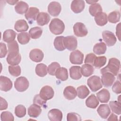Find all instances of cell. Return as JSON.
<instances>
[{
    "label": "cell",
    "instance_id": "cell-1",
    "mask_svg": "<svg viewBox=\"0 0 121 121\" xmlns=\"http://www.w3.org/2000/svg\"><path fill=\"white\" fill-rule=\"evenodd\" d=\"M120 69V61L115 58H112L109 59L107 65L100 70L101 74L109 72L113 74L114 76H117Z\"/></svg>",
    "mask_w": 121,
    "mask_h": 121
},
{
    "label": "cell",
    "instance_id": "cell-2",
    "mask_svg": "<svg viewBox=\"0 0 121 121\" xmlns=\"http://www.w3.org/2000/svg\"><path fill=\"white\" fill-rule=\"evenodd\" d=\"M50 31L54 35L61 34L65 29V25L63 22L58 18H53L49 25Z\"/></svg>",
    "mask_w": 121,
    "mask_h": 121
},
{
    "label": "cell",
    "instance_id": "cell-3",
    "mask_svg": "<svg viewBox=\"0 0 121 121\" xmlns=\"http://www.w3.org/2000/svg\"><path fill=\"white\" fill-rule=\"evenodd\" d=\"M88 86L93 92H96L102 87V84L99 76L95 75L90 77L87 81Z\"/></svg>",
    "mask_w": 121,
    "mask_h": 121
},
{
    "label": "cell",
    "instance_id": "cell-4",
    "mask_svg": "<svg viewBox=\"0 0 121 121\" xmlns=\"http://www.w3.org/2000/svg\"><path fill=\"white\" fill-rule=\"evenodd\" d=\"M29 85V81L25 77H20L17 78L14 82L15 89L20 92H24L27 89Z\"/></svg>",
    "mask_w": 121,
    "mask_h": 121
},
{
    "label": "cell",
    "instance_id": "cell-5",
    "mask_svg": "<svg viewBox=\"0 0 121 121\" xmlns=\"http://www.w3.org/2000/svg\"><path fill=\"white\" fill-rule=\"evenodd\" d=\"M63 44L65 48L68 50L70 51H74L77 48V39L73 35L65 36L63 38Z\"/></svg>",
    "mask_w": 121,
    "mask_h": 121
},
{
    "label": "cell",
    "instance_id": "cell-6",
    "mask_svg": "<svg viewBox=\"0 0 121 121\" xmlns=\"http://www.w3.org/2000/svg\"><path fill=\"white\" fill-rule=\"evenodd\" d=\"M54 92L52 88L48 85L43 86L40 90L39 95L44 100L47 101L53 98Z\"/></svg>",
    "mask_w": 121,
    "mask_h": 121
},
{
    "label": "cell",
    "instance_id": "cell-7",
    "mask_svg": "<svg viewBox=\"0 0 121 121\" xmlns=\"http://www.w3.org/2000/svg\"><path fill=\"white\" fill-rule=\"evenodd\" d=\"M73 32L78 37H84L87 35L88 31L85 25L81 22H77L73 26Z\"/></svg>",
    "mask_w": 121,
    "mask_h": 121
},
{
    "label": "cell",
    "instance_id": "cell-8",
    "mask_svg": "<svg viewBox=\"0 0 121 121\" xmlns=\"http://www.w3.org/2000/svg\"><path fill=\"white\" fill-rule=\"evenodd\" d=\"M84 59L83 53L79 50L72 52L69 55L70 62L73 64H81Z\"/></svg>",
    "mask_w": 121,
    "mask_h": 121
},
{
    "label": "cell",
    "instance_id": "cell-9",
    "mask_svg": "<svg viewBox=\"0 0 121 121\" xmlns=\"http://www.w3.org/2000/svg\"><path fill=\"white\" fill-rule=\"evenodd\" d=\"M103 39L106 44L108 46H112L115 44L117 41L116 38L114 34L109 31L105 30L102 33Z\"/></svg>",
    "mask_w": 121,
    "mask_h": 121
},
{
    "label": "cell",
    "instance_id": "cell-10",
    "mask_svg": "<svg viewBox=\"0 0 121 121\" xmlns=\"http://www.w3.org/2000/svg\"><path fill=\"white\" fill-rule=\"evenodd\" d=\"M61 10V5L58 2L52 1L48 5V12L53 17L58 16L60 13Z\"/></svg>",
    "mask_w": 121,
    "mask_h": 121
},
{
    "label": "cell",
    "instance_id": "cell-11",
    "mask_svg": "<svg viewBox=\"0 0 121 121\" xmlns=\"http://www.w3.org/2000/svg\"><path fill=\"white\" fill-rule=\"evenodd\" d=\"M39 13V10L36 7H30L25 13V17L29 24L32 23L36 19Z\"/></svg>",
    "mask_w": 121,
    "mask_h": 121
},
{
    "label": "cell",
    "instance_id": "cell-12",
    "mask_svg": "<svg viewBox=\"0 0 121 121\" xmlns=\"http://www.w3.org/2000/svg\"><path fill=\"white\" fill-rule=\"evenodd\" d=\"M102 74L101 81L103 85L107 87L111 86L115 80V76L109 72H105Z\"/></svg>",
    "mask_w": 121,
    "mask_h": 121
},
{
    "label": "cell",
    "instance_id": "cell-13",
    "mask_svg": "<svg viewBox=\"0 0 121 121\" xmlns=\"http://www.w3.org/2000/svg\"><path fill=\"white\" fill-rule=\"evenodd\" d=\"M29 58L33 61L39 62L41 61L44 57V54L42 50L35 48L32 49L29 53Z\"/></svg>",
    "mask_w": 121,
    "mask_h": 121
},
{
    "label": "cell",
    "instance_id": "cell-14",
    "mask_svg": "<svg viewBox=\"0 0 121 121\" xmlns=\"http://www.w3.org/2000/svg\"><path fill=\"white\" fill-rule=\"evenodd\" d=\"M12 87L11 80L7 77L1 76L0 77V89L4 92L9 91Z\"/></svg>",
    "mask_w": 121,
    "mask_h": 121
},
{
    "label": "cell",
    "instance_id": "cell-15",
    "mask_svg": "<svg viewBox=\"0 0 121 121\" xmlns=\"http://www.w3.org/2000/svg\"><path fill=\"white\" fill-rule=\"evenodd\" d=\"M8 63L11 66L17 65L21 61V56L19 53H9L7 59Z\"/></svg>",
    "mask_w": 121,
    "mask_h": 121
},
{
    "label": "cell",
    "instance_id": "cell-16",
    "mask_svg": "<svg viewBox=\"0 0 121 121\" xmlns=\"http://www.w3.org/2000/svg\"><path fill=\"white\" fill-rule=\"evenodd\" d=\"M85 1L82 0H74L70 5L71 9L75 13L81 12L85 9Z\"/></svg>",
    "mask_w": 121,
    "mask_h": 121
},
{
    "label": "cell",
    "instance_id": "cell-17",
    "mask_svg": "<svg viewBox=\"0 0 121 121\" xmlns=\"http://www.w3.org/2000/svg\"><path fill=\"white\" fill-rule=\"evenodd\" d=\"M49 119L51 121H61L62 119V113L58 109H52L48 113Z\"/></svg>",
    "mask_w": 121,
    "mask_h": 121
},
{
    "label": "cell",
    "instance_id": "cell-18",
    "mask_svg": "<svg viewBox=\"0 0 121 121\" xmlns=\"http://www.w3.org/2000/svg\"><path fill=\"white\" fill-rule=\"evenodd\" d=\"M42 112V109L40 105L35 104H31L27 109L28 115L32 118H36L39 116Z\"/></svg>",
    "mask_w": 121,
    "mask_h": 121
},
{
    "label": "cell",
    "instance_id": "cell-19",
    "mask_svg": "<svg viewBox=\"0 0 121 121\" xmlns=\"http://www.w3.org/2000/svg\"><path fill=\"white\" fill-rule=\"evenodd\" d=\"M97 112L102 118L106 119L111 113V109L107 104H102L98 107Z\"/></svg>",
    "mask_w": 121,
    "mask_h": 121
},
{
    "label": "cell",
    "instance_id": "cell-20",
    "mask_svg": "<svg viewBox=\"0 0 121 121\" xmlns=\"http://www.w3.org/2000/svg\"><path fill=\"white\" fill-rule=\"evenodd\" d=\"M63 95L65 98L68 100H73L77 95V90L72 86H67L63 91Z\"/></svg>",
    "mask_w": 121,
    "mask_h": 121
},
{
    "label": "cell",
    "instance_id": "cell-21",
    "mask_svg": "<svg viewBox=\"0 0 121 121\" xmlns=\"http://www.w3.org/2000/svg\"><path fill=\"white\" fill-rule=\"evenodd\" d=\"M50 19V16L47 13L42 12L38 14L36 18V22L38 25L43 26L48 24Z\"/></svg>",
    "mask_w": 121,
    "mask_h": 121
},
{
    "label": "cell",
    "instance_id": "cell-22",
    "mask_svg": "<svg viewBox=\"0 0 121 121\" xmlns=\"http://www.w3.org/2000/svg\"><path fill=\"white\" fill-rule=\"evenodd\" d=\"M96 96L98 100L102 103H106L108 102L110 98V94L107 89L105 88L96 93Z\"/></svg>",
    "mask_w": 121,
    "mask_h": 121
},
{
    "label": "cell",
    "instance_id": "cell-23",
    "mask_svg": "<svg viewBox=\"0 0 121 121\" xmlns=\"http://www.w3.org/2000/svg\"><path fill=\"white\" fill-rule=\"evenodd\" d=\"M17 33L12 29H7L5 30L3 34V40L8 43H10L14 41L16 35Z\"/></svg>",
    "mask_w": 121,
    "mask_h": 121
},
{
    "label": "cell",
    "instance_id": "cell-24",
    "mask_svg": "<svg viewBox=\"0 0 121 121\" xmlns=\"http://www.w3.org/2000/svg\"><path fill=\"white\" fill-rule=\"evenodd\" d=\"M70 78L74 80L79 79L82 77L81 67L78 66H73L69 69Z\"/></svg>",
    "mask_w": 121,
    "mask_h": 121
},
{
    "label": "cell",
    "instance_id": "cell-25",
    "mask_svg": "<svg viewBox=\"0 0 121 121\" xmlns=\"http://www.w3.org/2000/svg\"><path fill=\"white\" fill-rule=\"evenodd\" d=\"M95 20L96 24L99 26H104L108 21L107 14L104 12H100L95 16Z\"/></svg>",
    "mask_w": 121,
    "mask_h": 121
},
{
    "label": "cell",
    "instance_id": "cell-26",
    "mask_svg": "<svg viewBox=\"0 0 121 121\" xmlns=\"http://www.w3.org/2000/svg\"><path fill=\"white\" fill-rule=\"evenodd\" d=\"M55 77L57 78L60 79L61 81H66L69 78L68 70L64 67L59 68L55 72Z\"/></svg>",
    "mask_w": 121,
    "mask_h": 121
},
{
    "label": "cell",
    "instance_id": "cell-27",
    "mask_svg": "<svg viewBox=\"0 0 121 121\" xmlns=\"http://www.w3.org/2000/svg\"><path fill=\"white\" fill-rule=\"evenodd\" d=\"M29 26L26 21L24 19H19L16 21L14 26L15 29L18 32L26 31Z\"/></svg>",
    "mask_w": 121,
    "mask_h": 121
},
{
    "label": "cell",
    "instance_id": "cell-28",
    "mask_svg": "<svg viewBox=\"0 0 121 121\" xmlns=\"http://www.w3.org/2000/svg\"><path fill=\"white\" fill-rule=\"evenodd\" d=\"M28 5L23 1H18L15 7V11L19 14L26 13L28 10Z\"/></svg>",
    "mask_w": 121,
    "mask_h": 121
},
{
    "label": "cell",
    "instance_id": "cell-29",
    "mask_svg": "<svg viewBox=\"0 0 121 121\" xmlns=\"http://www.w3.org/2000/svg\"><path fill=\"white\" fill-rule=\"evenodd\" d=\"M99 103L98 99L94 94L89 96L86 100V106L92 109L96 108L98 105Z\"/></svg>",
    "mask_w": 121,
    "mask_h": 121
},
{
    "label": "cell",
    "instance_id": "cell-30",
    "mask_svg": "<svg viewBox=\"0 0 121 121\" xmlns=\"http://www.w3.org/2000/svg\"><path fill=\"white\" fill-rule=\"evenodd\" d=\"M106 44L104 42H100L96 43L93 47L94 52L97 55L104 54L106 51Z\"/></svg>",
    "mask_w": 121,
    "mask_h": 121
},
{
    "label": "cell",
    "instance_id": "cell-31",
    "mask_svg": "<svg viewBox=\"0 0 121 121\" xmlns=\"http://www.w3.org/2000/svg\"><path fill=\"white\" fill-rule=\"evenodd\" d=\"M94 71V69L93 66L89 64H83L81 67V74L85 77H88L92 75Z\"/></svg>",
    "mask_w": 121,
    "mask_h": 121
},
{
    "label": "cell",
    "instance_id": "cell-32",
    "mask_svg": "<svg viewBox=\"0 0 121 121\" xmlns=\"http://www.w3.org/2000/svg\"><path fill=\"white\" fill-rule=\"evenodd\" d=\"M35 73L40 77H43L47 74V66L43 63L38 64L35 67Z\"/></svg>",
    "mask_w": 121,
    "mask_h": 121
},
{
    "label": "cell",
    "instance_id": "cell-33",
    "mask_svg": "<svg viewBox=\"0 0 121 121\" xmlns=\"http://www.w3.org/2000/svg\"><path fill=\"white\" fill-rule=\"evenodd\" d=\"M77 95L80 99H84L87 97L89 94V90L85 85H81L77 87Z\"/></svg>",
    "mask_w": 121,
    "mask_h": 121
},
{
    "label": "cell",
    "instance_id": "cell-34",
    "mask_svg": "<svg viewBox=\"0 0 121 121\" xmlns=\"http://www.w3.org/2000/svg\"><path fill=\"white\" fill-rule=\"evenodd\" d=\"M43 33V29L38 26L31 28L29 31V35L32 39H36L40 38Z\"/></svg>",
    "mask_w": 121,
    "mask_h": 121
},
{
    "label": "cell",
    "instance_id": "cell-35",
    "mask_svg": "<svg viewBox=\"0 0 121 121\" xmlns=\"http://www.w3.org/2000/svg\"><path fill=\"white\" fill-rule=\"evenodd\" d=\"M63 36H59L55 38L53 44L55 48L59 51H62L65 49L63 44Z\"/></svg>",
    "mask_w": 121,
    "mask_h": 121
},
{
    "label": "cell",
    "instance_id": "cell-36",
    "mask_svg": "<svg viewBox=\"0 0 121 121\" xmlns=\"http://www.w3.org/2000/svg\"><path fill=\"white\" fill-rule=\"evenodd\" d=\"M103 11L101 5L98 3L91 4L89 7V12L91 16L95 17L98 13Z\"/></svg>",
    "mask_w": 121,
    "mask_h": 121
},
{
    "label": "cell",
    "instance_id": "cell-37",
    "mask_svg": "<svg viewBox=\"0 0 121 121\" xmlns=\"http://www.w3.org/2000/svg\"><path fill=\"white\" fill-rule=\"evenodd\" d=\"M121 14L118 11H113L108 15L107 19L112 23H116L120 20Z\"/></svg>",
    "mask_w": 121,
    "mask_h": 121
},
{
    "label": "cell",
    "instance_id": "cell-38",
    "mask_svg": "<svg viewBox=\"0 0 121 121\" xmlns=\"http://www.w3.org/2000/svg\"><path fill=\"white\" fill-rule=\"evenodd\" d=\"M109 105L112 112L120 115L121 113V103L117 101H112L109 102Z\"/></svg>",
    "mask_w": 121,
    "mask_h": 121
},
{
    "label": "cell",
    "instance_id": "cell-39",
    "mask_svg": "<svg viewBox=\"0 0 121 121\" xmlns=\"http://www.w3.org/2000/svg\"><path fill=\"white\" fill-rule=\"evenodd\" d=\"M17 39L21 44H26L30 41V35L27 32H22L17 35Z\"/></svg>",
    "mask_w": 121,
    "mask_h": 121
},
{
    "label": "cell",
    "instance_id": "cell-40",
    "mask_svg": "<svg viewBox=\"0 0 121 121\" xmlns=\"http://www.w3.org/2000/svg\"><path fill=\"white\" fill-rule=\"evenodd\" d=\"M106 60L107 59L106 57L104 56L96 57L94 60L93 65L95 68L97 69H100L106 64Z\"/></svg>",
    "mask_w": 121,
    "mask_h": 121
},
{
    "label": "cell",
    "instance_id": "cell-41",
    "mask_svg": "<svg viewBox=\"0 0 121 121\" xmlns=\"http://www.w3.org/2000/svg\"><path fill=\"white\" fill-rule=\"evenodd\" d=\"M26 110L25 106L22 104L17 105L15 109V113L16 116L18 118L24 117L26 114Z\"/></svg>",
    "mask_w": 121,
    "mask_h": 121
},
{
    "label": "cell",
    "instance_id": "cell-42",
    "mask_svg": "<svg viewBox=\"0 0 121 121\" xmlns=\"http://www.w3.org/2000/svg\"><path fill=\"white\" fill-rule=\"evenodd\" d=\"M9 71L10 75L14 77H18L21 74V70L19 65L9 66Z\"/></svg>",
    "mask_w": 121,
    "mask_h": 121
},
{
    "label": "cell",
    "instance_id": "cell-43",
    "mask_svg": "<svg viewBox=\"0 0 121 121\" xmlns=\"http://www.w3.org/2000/svg\"><path fill=\"white\" fill-rule=\"evenodd\" d=\"M9 53H18L19 46L17 41H13L8 43Z\"/></svg>",
    "mask_w": 121,
    "mask_h": 121
},
{
    "label": "cell",
    "instance_id": "cell-44",
    "mask_svg": "<svg viewBox=\"0 0 121 121\" xmlns=\"http://www.w3.org/2000/svg\"><path fill=\"white\" fill-rule=\"evenodd\" d=\"M60 67V65L57 62H52L47 68L48 73L52 76L55 75V73L57 69Z\"/></svg>",
    "mask_w": 121,
    "mask_h": 121
},
{
    "label": "cell",
    "instance_id": "cell-45",
    "mask_svg": "<svg viewBox=\"0 0 121 121\" xmlns=\"http://www.w3.org/2000/svg\"><path fill=\"white\" fill-rule=\"evenodd\" d=\"M0 119L2 121H13L14 120V117L10 112L4 111L1 113Z\"/></svg>",
    "mask_w": 121,
    "mask_h": 121
},
{
    "label": "cell",
    "instance_id": "cell-46",
    "mask_svg": "<svg viewBox=\"0 0 121 121\" xmlns=\"http://www.w3.org/2000/svg\"><path fill=\"white\" fill-rule=\"evenodd\" d=\"M67 120L68 121H80L81 118L80 116L76 112H69L67 115Z\"/></svg>",
    "mask_w": 121,
    "mask_h": 121
},
{
    "label": "cell",
    "instance_id": "cell-47",
    "mask_svg": "<svg viewBox=\"0 0 121 121\" xmlns=\"http://www.w3.org/2000/svg\"><path fill=\"white\" fill-rule=\"evenodd\" d=\"M96 55L92 53H89L86 56L84 62L85 64H89L91 65H93V63L95 59L96 58Z\"/></svg>",
    "mask_w": 121,
    "mask_h": 121
},
{
    "label": "cell",
    "instance_id": "cell-48",
    "mask_svg": "<svg viewBox=\"0 0 121 121\" xmlns=\"http://www.w3.org/2000/svg\"><path fill=\"white\" fill-rule=\"evenodd\" d=\"M33 102L34 104L40 105L41 107L43 106L46 103V101L43 100L39 95V94L36 95L34 98Z\"/></svg>",
    "mask_w": 121,
    "mask_h": 121
},
{
    "label": "cell",
    "instance_id": "cell-49",
    "mask_svg": "<svg viewBox=\"0 0 121 121\" xmlns=\"http://www.w3.org/2000/svg\"><path fill=\"white\" fill-rule=\"evenodd\" d=\"M112 90L113 92L117 94H121V85L120 81H116L113 85Z\"/></svg>",
    "mask_w": 121,
    "mask_h": 121
},
{
    "label": "cell",
    "instance_id": "cell-50",
    "mask_svg": "<svg viewBox=\"0 0 121 121\" xmlns=\"http://www.w3.org/2000/svg\"><path fill=\"white\" fill-rule=\"evenodd\" d=\"M0 57L1 58H2L6 56L7 53V47L5 43H0Z\"/></svg>",
    "mask_w": 121,
    "mask_h": 121
},
{
    "label": "cell",
    "instance_id": "cell-51",
    "mask_svg": "<svg viewBox=\"0 0 121 121\" xmlns=\"http://www.w3.org/2000/svg\"><path fill=\"white\" fill-rule=\"evenodd\" d=\"M0 110L1 111L3 110H6L7 109L8 106V103L7 102L6 100L3 98L2 97H0Z\"/></svg>",
    "mask_w": 121,
    "mask_h": 121
},
{
    "label": "cell",
    "instance_id": "cell-52",
    "mask_svg": "<svg viewBox=\"0 0 121 121\" xmlns=\"http://www.w3.org/2000/svg\"><path fill=\"white\" fill-rule=\"evenodd\" d=\"M120 23H119L116 28V35L119 41H120Z\"/></svg>",
    "mask_w": 121,
    "mask_h": 121
},
{
    "label": "cell",
    "instance_id": "cell-53",
    "mask_svg": "<svg viewBox=\"0 0 121 121\" xmlns=\"http://www.w3.org/2000/svg\"><path fill=\"white\" fill-rule=\"evenodd\" d=\"M108 121H117L118 120V117L115 114L112 113L109 118L107 119Z\"/></svg>",
    "mask_w": 121,
    "mask_h": 121
},
{
    "label": "cell",
    "instance_id": "cell-54",
    "mask_svg": "<svg viewBox=\"0 0 121 121\" xmlns=\"http://www.w3.org/2000/svg\"><path fill=\"white\" fill-rule=\"evenodd\" d=\"M18 1H15V0H7V2L9 3L10 5H14L16 3H17Z\"/></svg>",
    "mask_w": 121,
    "mask_h": 121
},
{
    "label": "cell",
    "instance_id": "cell-55",
    "mask_svg": "<svg viewBox=\"0 0 121 121\" xmlns=\"http://www.w3.org/2000/svg\"><path fill=\"white\" fill-rule=\"evenodd\" d=\"M86 2L87 3H88V4H93L94 3H96L97 2V1H89V0H86Z\"/></svg>",
    "mask_w": 121,
    "mask_h": 121
}]
</instances>
